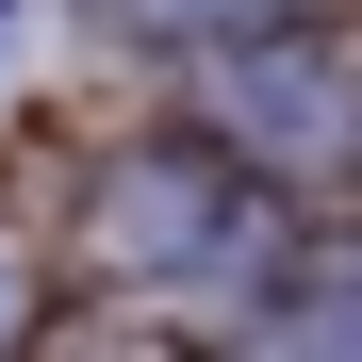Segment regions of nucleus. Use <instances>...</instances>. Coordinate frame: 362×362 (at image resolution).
<instances>
[{
    "label": "nucleus",
    "instance_id": "3",
    "mask_svg": "<svg viewBox=\"0 0 362 362\" xmlns=\"http://www.w3.org/2000/svg\"><path fill=\"white\" fill-rule=\"evenodd\" d=\"M132 33H230V17H280V0H115Z\"/></svg>",
    "mask_w": 362,
    "mask_h": 362
},
{
    "label": "nucleus",
    "instance_id": "1",
    "mask_svg": "<svg viewBox=\"0 0 362 362\" xmlns=\"http://www.w3.org/2000/svg\"><path fill=\"white\" fill-rule=\"evenodd\" d=\"M83 264H115V280H247L264 264V181L230 148H132L83 198Z\"/></svg>",
    "mask_w": 362,
    "mask_h": 362
},
{
    "label": "nucleus",
    "instance_id": "4",
    "mask_svg": "<svg viewBox=\"0 0 362 362\" xmlns=\"http://www.w3.org/2000/svg\"><path fill=\"white\" fill-rule=\"evenodd\" d=\"M280 329H296V346H346V329H362V296H296Z\"/></svg>",
    "mask_w": 362,
    "mask_h": 362
},
{
    "label": "nucleus",
    "instance_id": "5",
    "mask_svg": "<svg viewBox=\"0 0 362 362\" xmlns=\"http://www.w3.org/2000/svg\"><path fill=\"white\" fill-rule=\"evenodd\" d=\"M0 313H17V296H0Z\"/></svg>",
    "mask_w": 362,
    "mask_h": 362
},
{
    "label": "nucleus",
    "instance_id": "2",
    "mask_svg": "<svg viewBox=\"0 0 362 362\" xmlns=\"http://www.w3.org/2000/svg\"><path fill=\"white\" fill-rule=\"evenodd\" d=\"M230 115H247V148L280 181H362V66L346 49H313V33L247 49V66H230Z\"/></svg>",
    "mask_w": 362,
    "mask_h": 362
}]
</instances>
